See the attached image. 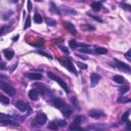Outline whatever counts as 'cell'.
<instances>
[{"mask_svg": "<svg viewBox=\"0 0 131 131\" xmlns=\"http://www.w3.org/2000/svg\"><path fill=\"white\" fill-rule=\"evenodd\" d=\"M47 76H48L49 79H51V80H53V81H55L56 83H58L60 86L66 91V93H69V88H68L66 82H65L64 80H61V79H60L59 76H56L55 74L51 73V72H47Z\"/></svg>", "mask_w": 131, "mask_h": 131, "instance_id": "obj_1", "label": "cell"}, {"mask_svg": "<svg viewBox=\"0 0 131 131\" xmlns=\"http://www.w3.org/2000/svg\"><path fill=\"white\" fill-rule=\"evenodd\" d=\"M0 88H1V90H3L5 93H7L9 96H13L15 95V89L11 86V85H9L8 83L4 82V81H1L0 82Z\"/></svg>", "mask_w": 131, "mask_h": 131, "instance_id": "obj_2", "label": "cell"}, {"mask_svg": "<svg viewBox=\"0 0 131 131\" xmlns=\"http://www.w3.org/2000/svg\"><path fill=\"white\" fill-rule=\"evenodd\" d=\"M115 67L118 68L119 70H121L123 72H126V73H131V68L126 65V64H124V62L120 61V60H115Z\"/></svg>", "mask_w": 131, "mask_h": 131, "instance_id": "obj_3", "label": "cell"}, {"mask_svg": "<svg viewBox=\"0 0 131 131\" xmlns=\"http://www.w3.org/2000/svg\"><path fill=\"white\" fill-rule=\"evenodd\" d=\"M46 121H47L46 115H45L44 113H39L38 115L36 116L34 123H36L37 125H39V126H42V125H44L45 123H46Z\"/></svg>", "mask_w": 131, "mask_h": 131, "instance_id": "obj_4", "label": "cell"}, {"mask_svg": "<svg viewBox=\"0 0 131 131\" xmlns=\"http://www.w3.org/2000/svg\"><path fill=\"white\" fill-rule=\"evenodd\" d=\"M52 105L56 107V109H59V110H60V111H64L66 107H68V106L65 104V101L62 100V99H60V98H54V99L52 100Z\"/></svg>", "mask_w": 131, "mask_h": 131, "instance_id": "obj_5", "label": "cell"}, {"mask_svg": "<svg viewBox=\"0 0 131 131\" xmlns=\"http://www.w3.org/2000/svg\"><path fill=\"white\" fill-rule=\"evenodd\" d=\"M65 67L67 68L68 70H69L71 73H73L74 75H78V72H77V70L75 69V67L73 66V64H72V61L70 60V59L69 58H65Z\"/></svg>", "mask_w": 131, "mask_h": 131, "instance_id": "obj_6", "label": "cell"}, {"mask_svg": "<svg viewBox=\"0 0 131 131\" xmlns=\"http://www.w3.org/2000/svg\"><path fill=\"white\" fill-rule=\"evenodd\" d=\"M88 115H89V117L93 118V119H99L105 116V113L100 110H90L88 112Z\"/></svg>", "mask_w": 131, "mask_h": 131, "instance_id": "obj_7", "label": "cell"}, {"mask_svg": "<svg viewBox=\"0 0 131 131\" xmlns=\"http://www.w3.org/2000/svg\"><path fill=\"white\" fill-rule=\"evenodd\" d=\"M39 90L38 89H36V88H32L30 91H29V98L31 99V100H34V101H36V100H38V98H39Z\"/></svg>", "mask_w": 131, "mask_h": 131, "instance_id": "obj_8", "label": "cell"}, {"mask_svg": "<svg viewBox=\"0 0 131 131\" xmlns=\"http://www.w3.org/2000/svg\"><path fill=\"white\" fill-rule=\"evenodd\" d=\"M62 24H64L65 28L72 34V35H76V34H77V31H76L75 27H74V25L72 24V23H70V22H64Z\"/></svg>", "mask_w": 131, "mask_h": 131, "instance_id": "obj_9", "label": "cell"}, {"mask_svg": "<svg viewBox=\"0 0 131 131\" xmlns=\"http://www.w3.org/2000/svg\"><path fill=\"white\" fill-rule=\"evenodd\" d=\"M101 77L96 73H92L90 75V81H91V86H95L99 81H100Z\"/></svg>", "mask_w": 131, "mask_h": 131, "instance_id": "obj_10", "label": "cell"}, {"mask_svg": "<svg viewBox=\"0 0 131 131\" xmlns=\"http://www.w3.org/2000/svg\"><path fill=\"white\" fill-rule=\"evenodd\" d=\"M15 107H16V109H18L19 111H21V112H26L27 109H28L27 105L23 100H18L16 101L15 102Z\"/></svg>", "mask_w": 131, "mask_h": 131, "instance_id": "obj_11", "label": "cell"}, {"mask_svg": "<svg viewBox=\"0 0 131 131\" xmlns=\"http://www.w3.org/2000/svg\"><path fill=\"white\" fill-rule=\"evenodd\" d=\"M27 77L30 79V80H41L42 79V74L39 73H28Z\"/></svg>", "mask_w": 131, "mask_h": 131, "instance_id": "obj_12", "label": "cell"}, {"mask_svg": "<svg viewBox=\"0 0 131 131\" xmlns=\"http://www.w3.org/2000/svg\"><path fill=\"white\" fill-rule=\"evenodd\" d=\"M3 54H4L5 59H6L7 60H12V58L14 56V52H13L12 50H10V49H6V50H4V51H3Z\"/></svg>", "mask_w": 131, "mask_h": 131, "instance_id": "obj_13", "label": "cell"}, {"mask_svg": "<svg viewBox=\"0 0 131 131\" xmlns=\"http://www.w3.org/2000/svg\"><path fill=\"white\" fill-rule=\"evenodd\" d=\"M113 81L116 82V83H118V84H125V83H126V80H125V78H123V77L120 76V75L114 76V77H113Z\"/></svg>", "mask_w": 131, "mask_h": 131, "instance_id": "obj_14", "label": "cell"}, {"mask_svg": "<svg viewBox=\"0 0 131 131\" xmlns=\"http://www.w3.org/2000/svg\"><path fill=\"white\" fill-rule=\"evenodd\" d=\"M2 125H13V126H19V123L13 119H8V120H2L0 121Z\"/></svg>", "mask_w": 131, "mask_h": 131, "instance_id": "obj_15", "label": "cell"}, {"mask_svg": "<svg viewBox=\"0 0 131 131\" xmlns=\"http://www.w3.org/2000/svg\"><path fill=\"white\" fill-rule=\"evenodd\" d=\"M34 87H38V88H39V89H38L39 92H40L41 94H45V92H46V91L48 90L43 84H40V83H35V84H34Z\"/></svg>", "mask_w": 131, "mask_h": 131, "instance_id": "obj_16", "label": "cell"}, {"mask_svg": "<svg viewBox=\"0 0 131 131\" xmlns=\"http://www.w3.org/2000/svg\"><path fill=\"white\" fill-rule=\"evenodd\" d=\"M91 7H92V9L94 11H99L101 8H102V4L101 2H93L92 4H91Z\"/></svg>", "mask_w": 131, "mask_h": 131, "instance_id": "obj_17", "label": "cell"}, {"mask_svg": "<svg viewBox=\"0 0 131 131\" xmlns=\"http://www.w3.org/2000/svg\"><path fill=\"white\" fill-rule=\"evenodd\" d=\"M13 14V11L12 10H6L5 12L2 14V20L3 21H7L8 19H10V16Z\"/></svg>", "mask_w": 131, "mask_h": 131, "instance_id": "obj_18", "label": "cell"}, {"mask_svg": "<svg viewBox=\"0 0 131 131\" xmlns=\"http://www.w3.org/2000/svg\"><path fill=\"white\" fill-rule=\"evenodd\" d=\"M83 120H85V118H84V117H82V116H77L75 119H74L73 124H74V125H78V126H80V124L82 123Z\"/></svg>", "mask_w": 131, "mask_h": 131, "instance_id": "obj_19", "label": "cell"}, {"mask_svg": "<svg viewBox=\"0 0 131 131\" xmlns=\"http://www.w3.org/2000/svg\"><path fill=\"white\" fill-rule=\"evenodd\" d=\"M61 113H62V115H64L65 118H70L71 115H72V110L70 109L69 107H67L64 111H61Z\"/></svg>", "mask_w": 131, "mask_h": 131, "instance_id": "obj_20", "label": "cell"}, {"mask_svg": "<svg viewBox=\"0 0 131 131\" xmlns=\"http://www.w3.org/2000/svg\"><path fill=\"white\" fill-rule=\"evenodd\" d=\"M34 22L36 23V24H41V23L43 22V19H42V16L41 14H39L38 12H36L35 14H34Z\"/></svg>", "mask_w": 131, "mask_h": 131, "instance_id": "obj_21", "label": "cell"}, {"mask_svg": "<svg viewBox=\"0 0 131 131\" xmlns=\"http://www.w3.org/2000/svg\"><path fill=\"white\" fill-rule=\"evenodd\" d=\"M117 101L119 102V104H127V102H130L131 101V98L125 97V96H120V97L117 99Z\"/></svg>", "mask_w": 131, "mask_h": 131, "instance_id": "obj_22", "label": "cell"}, {"mask_svg": "<svg viewBox=\"0 0 131 131\" xmlns=\"http://www.w3.org/2000/svg\"><path fill=\"white\" fill-rule=\"evenodd\" d=\"M95 52L98 53V54H106L107 53V49L105 47H95Z\"/></svg>", "mask_w": 131, "mask_h": 131, "instance_id": "obj_23", "label": "cell"}, {"mask_svg": "<svg viewBox=\"0 0 131 131\" xmlns=\"http://www.w3.org/2000/svg\"><path fill=\"white\" fill-rule=\"evenodd\" d=\"M59 124H58V122H50L49 124H48V129H50V130H58L59 129Z\"/></svg>", "mask_w": 131, "mask_h": 131, "instance_id": "obj_24", "label": "cell"}, {"mask_svg": "<svg viewBox=\"0 0 131 131\" xmlns=\"http://www.w3.org/2000/svg\"><path fill=\"white\" fill-rule=\"evenodd\" d=\"M0 101H1L3 105H9L10 104V99L8 97H6V96H4L3 94L0 95Z\"/></svg>", "mask_w": 131, "mask_h": 131, "instance_id": "obj_25", "label": "cell"}, {"mask_svg": "<svg viewBox=\"0 0 131 131\" xmlns=\"http://www.w3.org/2000/svg\"><path fill=\"white\" fill-rule=\"evenodd\" d=\"M50 6H51L50 10L52 11V12H54V13H58V14H60V13H61V11H60L59 8H56V6L54 5V3H53V2H50Z\"/></svg>", "mask_w": 131, "mask_h": 131, "instance_id": "obj_26", "label": "cell"}, {"mask_svg": "<svg viewBox=\"0 0 131 131\" xmlns=\"http://www.w3.org/2000/svg\"><path fill=\"white\" fill-rule=\"evenodd\" d=\"M61 10L64 11L65 13H70V14H76V11L74 10L73 8H70V7H64V8H61Z\"/></svg>", "mask_w": 131, "mask_h": 131, "instance_id": "obj_27", "label": "cell"}, {"mask_svg": "<svg viewBox=\"0 0 131 131\" xmlns=\"http://www.w3.org/2000/svg\"><path fill=\"white\" fill-rule=\"evenodd\" d=\"M70 129H71L72 131H86L85 129L81 128L80 126H78V125H74V124H72L71 126H70Z\"/></svg>", "mask_w": 131, "mask_h": 131, "instance_id": "obj_28", "label": "cell"}, {"mask_svg": "<svg viewBox=\"0 0 131 131\" xmlns=\"http://www.w3.org/2000/svg\"><path fill=\"white\" fill-rule=\"evenodd\" d=\"M69 45H70L71 48H74V49H76L77 47H79V43L76 40H73V39L69 41Z\"/></svg>", "mask_w": 131, "mask_h": 131, "instance_id": "obj_29", "label": "cell"}, {"mask_svg": "<svg viewBox=\"0 0 131 131\" xmlns=\"http://www.w3.org/2000/svg\"><path fill=\"white\" fill-rule=\"evenodd\" d=\"M45 22H46V24L48 26H50V27H53V26L56 25V22L54 20H52V19H50V18H46L45 19Z\"/></svg>", "mask_w": 131, "mask_h": 131, "instance_id": "obj_30", "label": "cell"}, {"mask_svg": "<svg viewBox=\"0 0 131 131\" xmlns=\"http://www.w3.org/2000/svg\"><path fill=\"white\" fill-rule=\"evenodd\" d=\"M44 43V40L43 39H39V40H37V42H34V43H31V45H33V46H36V47H40L42 46Z\"/></svg>", "mask_w": 131, "mask_h": 131, "instance_id": "obj_31", "label": "cell"}, {"mask_svg": "<svg viewBox=\"0 0 131 131\" xmlns=\"http://www.w3.org/2000/svg\"><path fill=\"white\" fill-rule=\"evenodd\" d=\"M30 26H31V16L28 15L27 16V20L25 22V25H24V29H28Z\"/></svg>", "mask_w": 131, "mask_h": 131, "instance_id": "obj_32", "label": "cell"}, {"mask_svg": "<svg viewBox=\"0 0 131 131\" xmlns=\"http://www.w3.org/2000/svg\"><path fill=\"white\" fill-rule=\"evenodd\" d=\"M79 51L82 53H87V54H91V53H93V51L89 49L88 47H85V48H81V49H79Z\"/></svg>", "mask_w": 131, "mask_h": 131, "instance_id": "obj_33", "label": "cell"}, {"mask_svg": "<svg viewBox=\"0 0 131 131\" xmlns=\"http://www.w3.org/2000/svg\"><path fill=\"white\" fill-rule=\"evenodd\" d=\"M129 114H130V111H127V112H125L123 114V116H122V122H127L128 121V117H129Z\"/></svg>", "mask_w": 131, "mask_h": 131, "instance_id": "obj_34", "label": "cell"}, {"mask_svg": "<svg viewBox=\"0 0 131 131\" xmlns=\"http://www.w3.org/2000/svg\"><path fill=\"white\" fill-rule=\"evenodd\" d=\"M89 129H93L94 131H106V129H105V127H102V126H91V127H89Z\"/></svg>", "mask_w": 131, "mask_h": 131, "instance_id": "obj_35", "label": "cell"}, {"mask_svg": "<svg viewBox=\"0 0 131 131\" xmlns=\"http://www.w3.org/2000/svg\"><path fill=\"white\" fill-rule=\"evenodd\" d=\"M71 101H72V104L75 106V107L77 110H80V107H79V104H78V100H77V98L76 97H72L71 98Z\"/></svg>", "mask_w": 131, "mask_h": 131, "instance_id": "obj_36", "label": "cell"}, {"mask_svg": "<svg viewBox=\"0 0 131 131\" xmlns=\"http://www.w3.org/2000/svg\"><path fill=\"white\" fill-rule=\"evenodd\" d=\"M37 53L41 54V55H44V56H46V58L49 59V60H52V56H51L50 54H48V53H46V52H44V51H42V50H37Z\"/></svg>", "mask_w": 131, "mask_h": 131, "instance_id": "obj_37", "label": "cell"}, {"mask_svg": "<svg viewBox=\"0 0 131 131\" xmlns=\"http://www.w3.org/2000/svg\"><path fill=\"white\" fill-rule=\"evenodd\" d=\"M87 15H88V16H90L91 19H93V20H95V21L99 22V23H102V22H104V21H102V20H101L100 18H98V16H96V15H93V14H90L89 12L87 13Z\"/></svg>", "mask_w": 131, "mask_h": 131, "instance_id": "obj_38", "label": "cell"}, {"mask_svg": "<svg viewBox=\"0 0 131 131\" xmlns=\"http://www.w3.org/2000/svg\"><path fill=\"white\" fill-rule=\"evenodd\" d=\"M128 90H129V87H128V86H122L120 89H119V91H120V93H121V94L126 93Z\"/></svg>", "mask_w": 131, "mask_h": 131, "instance_id": "obj_39", "label": "cell"}, {"mask_svg": "<svg viewBox=\"0 0 131 131\" xmlns=\"http://www.w3.org/2000/svg\"><path fill=\"white\" fill-rule=\"evenodd\" d=\"M120 5L123 7V8H125V9H127V10H131V5H129V4H126V3H123V2H121L120 3Z\"/></svg>", "mask_w": 131, "mask_h": 131, "instance_id": "obj_40", "label": "cell"}, {"mask_svg": "<svg viewBox=\"0 0 131 131\" xmlns=\"http://www.w3.org/2000/svg\"><path fill=\"white\" fill-rule=\"evenodd\" d=\"M125 58H126L127 60L131 61V49H129L126 53H125Z\"/></svg>", "mask_w": 131, "mask_h": 131, "instance_id": "obj_41", "label": "cell"}, {"mask_svg": "<svg viewBox=\"0 0 131 131\" xmlns=\"http://www.w3.org/2000/svg\"><path fill=\"white\" fill-rule=\"evenodd\" d=\"M58 124H59V126H60V127H64V126H66V125H67V123H66L65 120H60V121H58Z\"/></svg>", "mask_w": 131, "mask_h": 131, "instance_id": "obj_42", "label": "cell"}, {"mask_svg": "<svg viewBox=\"0 0 131 131\" xmlns=\"http://www.w3.org/2000/svg\"><path fill=\"white\" fill-rule=\"evenodd\" d=\"M77 65L79 66V67H80L81 68V69H87V65H85V64H82V62H80V61H78L77 62Z\"/></svg>", "mask_w": 131, "mask_h": 131, "instance_id": "obj_43", "label": "cell"}, {"mask_svg": "<svg viewBox=\"0 0 131 131\" xmlns=\"http://www.w3.org/2000/svg\"><path fill=\"white\" fill-rule=\"evenodd\" d=\"M60 50L62 51V52H65L66 54H69V50H68L67 47H65V46H60Z\"/></svg>", "mask_w": 131, "mask_h": 131, "instance_id": "obj_44", "label": "cell"}, {"mask_svg": "<svg viewBox=\"0 0 131 131\" xmlns=\"http://www.w3.org/2000/svg\"><path fill=\"white\" fill-rule=\"evenodd\" d=\"M126 129H127V131H131V122L130 121L126 122Z\"/></svg>", "mask_w": 131, "mask_h": 131, "instance_id": "obj_45", "label": "cell"}, {"mask_svg": "<svg viewBox=\"0 0 131 131\" xmlns=\"http://www.w3.org/2000/svg\"><path fill=\"white\" fill-rule=\"evenodd\" d=\"M84 27L86 28V29H88V30H91V31H94V30H95L94 27H91V26H89V25H87V24H85Z\"/></svg>", "mask_w": 131, "mask_h": 131, "instance_id": "obj_46", "label": "cell"}, {"mask_svg": "<svg viewBox=\"0 0 131 131\" xmlns=\"http://www.w3.org/2000/svg\"><path fill=\"white\" fill-rule=\"evenodd\" d=\"M27 5H28V10L31 11L32 10V3H31V1H28L27 2Z\"/></svg>", "mask_w": 131, "mask_h": 131, "instance_id": "obj_47", "label": "cell"}, {"mask_svg": "<svg viewBox=\"0 0 131 131\" xmlns=\"http://www.w3.org/2000/svg\"><path fill=\"white\" fill-rule=\"evenodd\" d=\"M0 69H1V70H4L5 69V62H1V67H0Z\"/></svg>", "mask_w": 131, "mask_h": 131, "instance_id": "obj_48", "label": "cell"}, {"mask_svg": "<svg viewBox=\"0 0 131 131\" xmlns=\"http://www.w3.org/2000/svg\"><path fill=\"white\" fill-rule=\"evenodd\" d=\"M18 39H19V35H16V36H14V37H13V38H12V40H13V41H14V42H15V41H16V40H18Z\"/></svg>", "mask_w": 131, "mask_h": 131, "instance_id": "obj_49", "label": "cell"}, {"mask_svg": "<svg viewBox=\"0 0 131 131\" xmlns=\"http://www.w3.org/2000/svg\"><path fill=\"white\" fill-rule=\"evenodd\" d=\"M36 131H40V130H36Z\"/></svg>", "mask_w": 131, "mask_h": 131, "instance_id": "obj_50", "label": "cell"}]
</instances>
